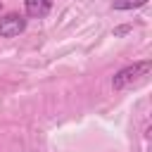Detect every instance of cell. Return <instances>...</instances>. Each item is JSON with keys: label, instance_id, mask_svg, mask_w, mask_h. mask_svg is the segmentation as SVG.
<instances>
[{"label": "cell", "instance_id": "obj_1", "mask_svg": "<svg viewBox=\"0 0 152 152\" xmlns=\"http://www.w3.org/2000/svg\"><path fill=\"white\" fill-rule=\"evenodd\" d=\"M150 69H152V62H150V59H142V62H135V64L124 66V69L116 71L114 78H112L114 90H124V88H131V86L140 83V81L150 74Z\"/></svg>", "mask_w": 152, "mask_h": 152}, {"label": "cell", "instance_id": "obj_2", "mask_svg": "<svg viewBox=\"0 0 152 152\" xmlns=\"http://www.w3.org/2000/svg\"><path fill=\"white\" fill-rule=\"evenodd\" d=\"M26 28V19L21 14H5L0 17V36L2 38H14Z\"/></svg>", "mask_w": 152, "mask_h": 152}, {"label": "cell", "instance_id": "obj_3", "mask_svg": "<svg viewBox=\"0 0 152 152\" xmlns=\"http://www.w3.org/2000/svg\"><path fill=\"white\" fill-rule=\"evenodd\" d=\"M24 7H26V14L33 17V19H40L50 12L52 7V0H24Z\"/></svg>", "mask_w": 152, "mask_h": 152}, {"label": "cell", "instance_id": "obj_4", "mask_svg": "<svg viewBox=\"0 0 152 152\" xmlns=\"http://www.w3.org/2000/svg\"><path fill=\"white\" fill-rule=\"evenodd\" d=\"M147 5V0H114L112 7L114 10H135V7H142Z\"/></svg>", "mask_w": 152, "mask_h": 152}]
</instances>
